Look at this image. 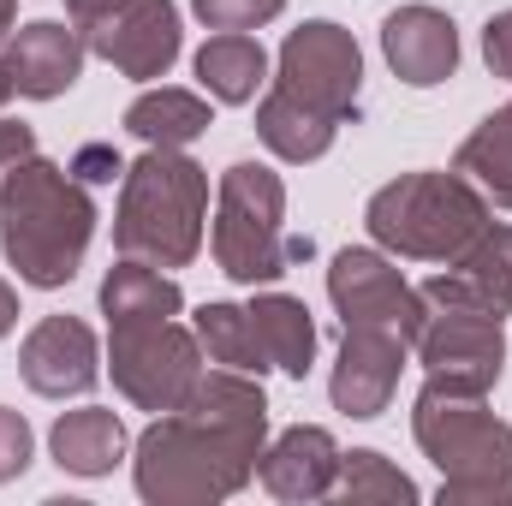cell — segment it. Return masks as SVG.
<instances>
[{
  "instance_id": "cell-1",
  "label": "cell",
  "mask_w": 512,
  "mask_h": 506,
  "mask_svg": "<svg viewBox=\"0 0 512 506\" xmlns=\"http://www.w3.org/2000/svg\"><path fill=\"white\" fill-rule=\"evenodd\" d=\"M268 447L262 376L203 364L185 405L161 411L131 441V489L149 506H221L256 483Z\"/></svg>"
},
{
  "instance_id": "cell-2",
  "label": "cell",
  "mask_w": 512,
  "mask_h": 506,
  "mask_svg": "<svg viewBox=\"0 0 512 506\" xmlns=\"http://www.w3.org/2000/svg\"><path fill=\"white\" fill-rule=\"evenodd\" d=\"M96 221L102 215H96L90 185L72 179V167L48 155L18 161L0 185V256L36 292H60L78 280Z\"/></svg>"
},
{
  "instance_id": "cell-3",
  "label": "cell",
  "mask_w": 512,
  "mask_h": 506,
  "mask_svg": "<svg viewBox=\"0 0 512 506\" xmlns=\"http://www.w3.org/2000/svg\"><path fill=\"white\" fill-rule=\"evenodd\" d=\"M411 441L441 471V506H512V423L489 411L483 393H453L423 376Z\"/></svg>"
},
{
  "instance_id": "cell-4",
  "label": "cell",
  "mask_w": 512,
  "mask_h": 506,
  "mask_svg": "<svg viewBox=\"0 0 512 506\" xmlns=\"http://www.w3.org/2000/svg\"><path fill=\"white\" fill-rule=\"evenodd\" d=\"M203 233H209V173L185 149H143L137 161H126L114 251L155 268H191Z\"/></svg>"
},
{
  "instance_id": "cell-5",
  "label": "cell",
  "mask_w": 512,
  "mask_h": 506,
  "mask_svg": "<svg viewBox=\"0 0 512 506\" xmlns=\"http://www.w3.org/2000/svg\"><path fill=\"white\" fill-rule=\"evenodd\" d=\"M495 227V203L453 167V173H399L364 203V233L399 262H459Z\"/></svg>"
},
{
  "instance_id": "cell-6",
  "label": "cell",
  "mask_w": 512,
  "mask_h": 506,
  "mask_svg": "<svg viewBox=\"0 0 512 506\" xmlns=\"http://www.w3.org/2000/svg\"><path fill=\"white\" fill-rule=\"evenodd\" d=\"M286 179L268 161H233L215 185V227H209V251L215 268L233 286H274L292 251H286Z\"/></svg>"
},
{
  "instance_id": "cell-7",
  "label": "cell",
  "mask_w": 512,
  "mask_h": 506,
  "mask_svg": "<svg viewBox=\"0 0 512 506\" xmlns=\"http://www.w3.org/2000/svg\"><path fill=\"white\" fill-rule=\"evenodd\" d=\"M203 346L179 316H143V322H108V376L120 399L137 411H173L203 376Z\"/></svg>"
},
{
  "instance_id": "cell-8",
  "label": "cell",
  "mask_w": 512,
  "mask_h": 506,
  "mask_svg": "<svg viewBox=\"0 0 512 506\" xmlns=\"http://www.w3.org/2000/svg\"><path fill=\"white\" fill-rule=\"evenodd\" d=\"M268 84L286 90L292 102L316 108L322 120L346 126V120H358V102H364V48L346 24L304 18L298 30H286Z\"/></svg>"
},
{
  "instance_id": "cell-9",
  "label": "cell",
  "mask_w": 512,
  "mask_h": 506,
  "mask_svg": "<svg viewBox=\"0 0 512 506\" xmlns=\"http://www.w3.org/2000/svg\"><path fill=\"white\" fill-rule=\"evenodd\" d=\"M328 304L340 316V328H376V334H399L405 346L423 334V292L399 274V256L382 245H346L328 262Z\"/></svg>"
},
{
  "instance_id": "cell-10",
  "label": "cell",
  "mask_w": 512,
  "mask_h": 506,
  "mask_svg": "<svg viewBox=\"0 0 512 506\" xmlns=\"http://www.w3.org/2000/svg\"><path fill=\"white\" fill-rule=\"evenodd\" d=\"M411 358L423 364L429 381L489 399L507 370V328H501V316L471 310V304H429L423 334L411 340Z\"/></svg>"
},
{
  "instance_id": "cell-11",
  "label": "cell",
  "mask_w": 512,
  "mask_h": 506,
  "mask_svg": "<svg viewBox=\"0 0 512 506\" xmlns=\"http://www.w3.org/2000/svg\"><path fill=\"white\" fill-rule=\"evenodd\" d=\"M405 364H411V346L399 334L340 328V352H334V370H328V405L352 423H376L399 393Z\"/></svg>"
},
{
  "instance_id": "cell-12",
  "label": "cell",
  "mask_w": 512,
  "mask_h": 506,
  "mask_svg": "<svg viewBox=\"0 0 512 506\" xmlns=\"http://www.w3.org/2000/svg\"><path fill=\"white\" fill-rule=\"evenodd\" d=\"M18 376L36 399H84L102 381V340L84 316H42L18 346Z\"/></svg>"
},
{
  "instance_id": "cell-13",
  "label": "cell",
  "mask_w": 512,
  "mask_h": 506,
  "mask_svg": "<svg viewBox=\"0 0 512 506\" xmlns=\"http://www.w3.org/2000/svg\"><path fill=\"white\" fill-rule=\"evenodd\" d=\"M84 42H90V54H102L120 78L155 84V78H167L173 60L185 54V24H179V6H173V0H131L126 12H114L108 24H96Z\"/></svg>"
},
{
  "instance_id": "cell-14",
  "label": "cell",
  "mask_w": 512,
  "mask_h": 506,
  "mask_svg": "<svg viewBox=\"0 0 512 506\" xmlns=\"http://www.w3.org/2000/svg\"><path fill=\"white\" fill-rule=\"evenodd\" d=\"M6 72H12V90L24 96V102H54V96H66L78 78H84V60H90V42H84V30L66 18H30V24H18L12 36H6Z\"/></svg>"
},
{
  "instance_id": "cell-15",
  "label": "cell",
  "mask_w": 512,
  "mask_h": 506,
  "mask_svg": "<svg viewBox=\"0 0 512 506\" xmlns=\"http://www.w3.org/2000/svg\"><path fill=\"white\" fill-rule=\"evenodd\" d=\"M340 459H346V447L334 441V429H322V423H292V429H280V435L262 447L256 483L286 506L328 501V495H334V477H340Z\"/></svg>"
},
{
  "instance_id": "cell-16",
  "label": "cell",
  "mask_w": 512,
  "mask_h": 506,
  "mask_svg": "<svg viewBox=\"0 0 512 506\" xmlns=\"http://www.w3.org/2000/svg\"><path fill=\"white\" fill-rule=\"evenodd\" d=\"M459 24L441 6H399L382 18V60L405 90H435L459 72Z\"/></svg>"
},
{
  "instance_id": "cell-17",
  "label": "cell",
  "mask_w": 512,
  "mask_h": 506,
  "mask_svg": "<svg viewBox=\"0 0 512 506\" xmlns=\"http://www.w3.org/2000/svg\"><path fill=\"white\" fill-rule=\"evenodd\" d=\"M423 304H471V310H489V316H512V227H489L459 262H447L441 274H429L423 286Z\"/></svg>"
},
{
  "instance_id": "cell-18",
  "label": "cell",
  "mask_w": 512,
  "mask_h": 506,
  "mask_svg": "<svg viewBox=\"0 0 512 506\" xmlns=\"http://www.w3.org/2000/svg\"><path fill=\"white\" fill-rule=\"evenodd\" d=\"M48 453H54V465L66 477H108L131 453V429H126V417L108 411V405H78V411L54 417Z\"/></svg>"
},
{
  "instance_id": "cell-19",
  "label": "cell",
  "mask_w": 512,
  "mask_h": 506,
  "mask_svg": "<svg viewBox=\"0 0 512 506\" xmlns=\"http://www.w3.org/2000/svg\"><path fill=\"white\" fill-rule=\"evenodd\" d=\"M245 310H251L256 346H262L268 370H280V376H292V381H304L316 370V316H310L304 298H292L280 286H262Z\"/></svg>"
},
{
  "instance_id": "cell-20",
  "label": "cell",
  "mask_w": 512,
  "mask_h": 506,
  "mask_svg": "<svg viewBox=\"0 0 512 506\" xmlns=\"http://www.w3.org/2000/svg\"><path fill=\"white\" fill-rule=\"evenodd\" d=\"M191 72H197V84H203L209 102H221V108H251L256 96L268 90V48L256 42L251 30H215V36L197 48Z\"/></svg>"
},
{
  "instance_id": "cell-21",
  "label": "cell",
  "mask_w": 512,
  "mask_h": 506,
  "mask_svg": "<svg viewBox=\"0 0 512 506\" xmlns=\"http://www.w3.org/2000/svg\"><path fill=\"white\" fill-rule=\"evenodd\" d=\"M120 126H126L143 149H185V143H197L203 131L215 126V108H209V96H197V90L149 84V90L126 108Z\"/></svg>"
},
{
  "instance_id": "cell-22",
  "label": "cell",
  "mask_w": 512,
  "mask_h": 506,
  "mask_svg": "<svg viewBox=\"0 0 512 506\" xmlns=\"http://www.w3.org/2000/svg\"><path fill=\"white\" fill-rule=\"evenodd\" d=\"M256 137H262V149L274 155V161H292V167H304V161H322L328 149H334V137L340 126L334 120H322L316 108H304V102H292L286 90H262V102H256Z\"/></svg>"
},
{
  "instance_id": "cell-23",
  "label": "cell",
  "mask_w": 512,
  "mask_h": 506,
  "mask_svg": "<svg viewBox=\"0 0 512 506\" xmlns=\"http://www.w3.org/2000/svg\"><path fill=\"white\" fill-rule=\"evenodd\" d=\"M96 304H102V316H108V322L179 316V310H185V286L173 280V268H155V262L120 256V262L102 274V292H96Z\"/></svg>"
},
{
  "instance_id": "cell-24",
  "label": "cell",
  "mask_w": 512,
  "mask_h": 506,
  "mask_svg": "<svg viewBox=\"0 0 512 506\" xmlns=\"http://www.w3.org/2000/svg\"><path fill=\"white\" fill-rule=\"evenodd\" d=\"M191 334H197V346H203L209 364H227V370H245V376H268V358L256 346V328H251L245 304H227V298L197 304Z\"/></svg>"
},
{
  "instance_id": "cell-25",
  "label": "cell",
  "mask_w": 512,
  "mask_h": 506,
  "mask_svg": "<svg viewBox=\"0 0 512 506\" xmlns=\"http://www.w3.org/2000/svg\"><path fill=\"white\" fill-rule=\"evenodd\" d=\"M453 167L495 203V209H512V102L495 108L483 126L471 131L453 155Z\"/></svg>"
},
{
  "instance_id": "cell-26",
  "label": "cell",
  "mask_w": 512,
  "mask_h": 506,
  "mask_svg": "<svg viewBox=\"0 0 512 506\" xmlns=\"http://www.w3.org/2000/svg\"><path fill=\"white\" fill-rule=\"evenodd\" d=\"M328 501H340V506H417L423 489H417L387 453L352 447V453L340 459V477H334V495H328Z\"/></svg>"
},
{
  "instance_id": "cell-27",
  "label": "cell",
  "mask_w": 512,
  "mask_h": 506,
  "mask_svg": "<svg viewBox=\"0 0 512 506\" xmlns=\"http://www.w3.org/2000/svg\"><path fill=\"white\" fill-rule=\"evenodd\" d=\"M191 12L209 30H262L286 12V0H191Z\"/></svg>"
},
{
  "instance_id": "cell-28",
  "label": "cell",
  "mask_w": 512,
  "mask_h": 506,
  "mask_svg": "<svg viewBox=\"0 0 512 506\" xmlns=\"http://www.w3.org/2000/svg\"><path fill=\"white\" fill-rule=\"evenodd\" d=\"M30 459H36V429H30V417L12 411V405H0V483H18V477L30 471Z\"/></svg>"
},
{
  "instance_id": "cell-29",
  "label": "cell",
  "mask_w": 512,
  "mask_h": 506,
  "mask_svg": "<svg viewBox=\"0 0 512 506\" xmlns=\"http://www.w3.org/2000/svg\"><path fill=\"white\" fill-rule=\"evenodd\" d=\"M66 167H72V179H84V185H114V179H126V161H120L114 143H84Z\"/></svg>"
},
{
  "instance_id": "cell-30",
  "label": "cell",
  "mask_w": 512,
  "mask_h": 506,
  "mask_svg": "<svg viewBox=\"0 0 512 506\" xmlns=\"http://www.w3.org/2000/svg\"><path fill=\"white\" fill-rule=\"evenodd\" d=\"M483 66H489L495 78H507V84H512V6H507V12H495V18L483 24Z\"/></svg>"
},
{
  "instance_id": "cell-31",
  "label": "cell",
  "mask_w": 512,
  "mask_h": 506,
  "mask_svg": "<svg viewBox=\"0 0 512 506\" xmlns=\"http://www.w3.org/2000/svg\"><path fill=\"white\" fill-rule=\"evenodd\" d=\"M30 155H36V126L0 114V185H6V173H12L18 161H30Z\"/></svg>"
},
{
  "instance_id": "cell-32",
  "label": "cell",
  "mask_w": 512,
  "mask_h": 506,
  "mask_svg": "<svg viewBox=\"0 0 512 506\" xmlns=\"http://www.w3.org/2000/svg\"><path fill=\"white\" fill-rule=\"evenodd\" d=\"M126 6H131V0H66V18L90 36L96 24H108V18H114V12H126Z\"/></svg>"
},
{
  "instance_id": "cell-33",
  "label": "cell",
  "mask_w": 512,
  "mask_h": 506,
  "mask_svg": "<svg viewBox=\"0 0 512 506\" xmlns=\"http://www.w3.org/2000/svg\"><path fill=\"white\" fill-rule=\"evenodd\" d=\"M18 316H24V310H18V286H12V280L0 274V340H6L12 328H18Z\"/></svg>"
},
{
  "instance_id": "cell-34",
  "label": "cell",
  "mask_w": 512,
  "mask_h": 506,
  "mask_svg": "<svg viewBox=\"0 0 512 506\" xmlns=\"http://www.w3.org/2000/svg\"><path fill=\"white\" fill-rule=\"evenodd\" d=\"M12 30H18V0H0V48H6Z\"/></svg>"
},
{
  "instance_id": "cell-35",
  "label": "cell",
  "mask_w": 512,
  "mask_h": 506,
  "mask_svg": "<svg viewBox=\"0 0 512 506\" xmlns=\"http://www.w3.org/2000/svg\"><path fill=\"white\" fill-rule=\"evenodd\" d=\"M18 90H12V72H6V54H0V114H6V102H12Z\"/></svg>"
}]
</instances>
